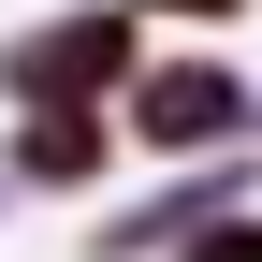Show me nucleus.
<instances>
[{
	"label": "nucleus",
	"mask_w": 262,
	"mask_h": 262,
	"mask_svg": "<svg viewBox=\"0 0 262 262\" xmlns=\"http://www.w3.org/2000/svg\"><path fill=\"white\" fill-rule=\"evenodd\" d=\"M146 117H160V131H219V117H233V88H219V73H160Z\"/></svg>",
	"instance_id": "obj_1"
}]
</instances>
